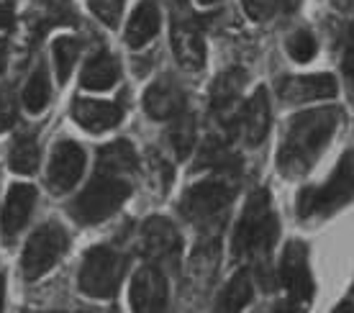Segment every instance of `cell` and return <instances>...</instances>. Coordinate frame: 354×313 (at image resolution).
Returning <instances> with one entry per match:
<instances>
[{"label": "cell", "instance_id": "obj_1", "mask_svg": "<svg viewBox=\"0 0 354 313\" xmlns=\"http://www.w3.org/2000/svg\"><path fill=\"white\" fill-rule=\"evenodd\" d=\"M339 121H342L339 108H313L292 116L285 129L280 157H277L283 175H301L308 170L319 160L328 139L334 136Z\"/></svg>", "mask_w": 354, "mask_h": 313}, {"label": "cell", "instance_id": "obj_2", "mask_svg": "<svg viewBox=\"0 0 354 313\" xmlns=\"http://www.w3.org/2000/svg\"><path fill=\"white\" fill-rule=\"evenodd\" d=\"M277 216L270 206V193L267 190H254L249 196L244 214L234 229L231 249L236 257H254V254H270L274 239H277Z\"/></svg>", "mask_w": 354, "mask_h": 313}, {"label": "cell", "instance_id": "obj_3", "mask_svg": "<svg viewBox=\"0 0 354 313\" xmlns=\"http://www.w3.org/2000/svg\"><path fill=\"white\" fill-rule=\"evenodd\" d=\"M131 196V185L126 178H115V175H103L97 172L95 178L90 180L82 188V193L70 206V216L75 221H80L85 226L100 224L124 206Z\"/></svg>", "mask_w": 354, "mask_h": 313}, {"label": "cell", "instance_id": "obj_4", "mask_svg": "<svg viewBox=\"0 0 354 313\" xmlns=\"http://www.w3.org/2000/svg\"><path fill=\"white\" fill-rule=\"evenodd\" d=\"M129 269L126 254L113 247H93L85 252L77 272V287L90 298H113Z\"/></svg>", "mask_w": 354, "mask_h": 313}, {"label": "cell", "instance_id": "obj_5", "mask_svg": "<svg viewBox=\"0 0 354 313\" xmlns=\"http://www.w3.org/2000/svg\"><path fill=\"white\" fill-rule=\"evenodd\" d=\"M354 198V152L342 154L331 178L321 188H303L298 196V216H326L349 203Z\"/></svg>", "mask_w": 354, "mask_h": 313}, {"label": "cell", "instance_id": "obj_6", "mask_svg": "<svg viewBox=\"0 0 354 313\" xmlns=\"http://www.w3.org/2000/svg\"><path fill=\"white\" fill-rule=\"evenodd\" d=\"M70 247V234L64 231L59 224L39 226L31 236H28L24 254H21V272L26 280H39L44 278L46 272L59 262L64 252Z\"/></svg>", "mask_w": 354, "mask_h": 313}, {"label": "cell", "instance_id": "obj_7", "mask_svg": "<svg viewBox=\"0 0 354 313\" xmlns=\"http://www.w3.org/2000/svg\"><path fill=\"white\" fill-rule=\"evenodd\" d=\"M234 196H236V188L231 182H223V180L198 182V185L185 190V196L180 200V211L195 226L211 224L229 211Z\"/></svg>", "mask_w": 354, "mask_h": 313}, {"label": "cell", "instance_id": "obj_8", "mask_svg": "<svg viewBox=\"0 0 354 313\" xmlns=\"http://www.w3.org/2000/svg\"><path fill=\"white\" fill-rule=\"evenodd\" d=\"M131 308L133 313H167L169 287L167 278L157 265H144L131 278Z\"/></svg>", "mask_w": 354, "mask_h": 313}, {"label": "cell", "instance_id": "obj_9", "mask_svg": "<svg viewBox=\"0 0 354 313\" xmlns=\"http://www.w3.org/2000/svg\"><path fill=\"white\" fill-rule=\"evenodd\" d=\"M280 283L288 290V296L298 303H306L313 298V278L308 267V247L298 239L285 244L280 257Z\"/></svg>", "mask_w": 354, "mask_h": 313}, {"label": "cell", "instance_id": "obj_10", "mask_svg": "<svg viewBox=\"0 0 354 313\" xmlns=\"http://www.w3.org/2000/svg\"><path fill=\"white\" fill-rule=\"evenodd\" d=\"M82 172H85V152L80 144L70 142H57V146L52 149V160H49V170H46V182L49 190L62 196L70 193L77 182H80Z\"/></svg>", "mask_w": 354, "mask_h": 313}, {"label": "cell", "instance_id": "obj_11", "mask_svg": "<svg viewBox=\"0 0 354 313\" xmlns=\"http://www.w3.org/2000/svg\"><path fill=\"white\" fill-rule=\"evenodd\" d=\"M142 249L154 262H175L180 254V234L167 218L154 216L142 229Z\"/></svg>", "mask_w": 354, "mask_h": 313}, {"label": "cell", "instance_id": "obj_12", "mask_svg": "<svg viewBox=\"0 0 354 313\" xmlns=\"http://www.w3.org/2000/svg\"><path fill=\"white\" fill-rule=\"evenodd\" d=\"M72 118L75 124L90 131V134H103L121 124L124 111L111 100H95V98H80L72 106Z\"/></svg>", "mask_w": 354, "mask_h": 313}, {"label": "cell", "instance_id": "obj_13", "mask_svg": "<svg viewBox=\"0 0 354 313\" xmlns=\"http://www.w3.org/2000/svg\"><path fill=\"white\" fill-rule=\"evenodd\" d=\"M270 118H272V111H270L267 90L257 88L239 113V134L247 146H259L265 142L267 131H270Z\"/></svg>", "mask_w": 354, "mask_h": 313}, {"label": "cell", "instance_id": "obj_14", "mask_svg": "<svg viewBox=\"0 0 354 313\" xmlns=\"http://www.w3.org/2000/svg\"><path fill=\"white\" fill-rule=\"evenodd\" d=\"M36 206V188L26 185V182H16L10 185L6 203H3V216H0V229L6 236H16L24 226L28 224V218L34 214Z\"/></svg>", "mask_w": 354, "mask_h": 313}, {"label": "cell", "instance_id": "obj_15", "mask_svg": "<svg viewBox=\"0 0 354 313\" xmlns=\"http://www.w3.org/2000/svg\"><path fill=\"white\" fill-rule=\"evenodd\" d=\"M144 111L157 121H172L175 116L185 113V95L172 80L151 82L144 93Z\"/></svg>", "mask_w": 354, "mask_h": 313}, {"label": "cell", "instance_id": "obj_16", "mask_svg": "<svg viewBox=\"0 0 354 313\" xmlns=\"http://www.w3.org/2000/svg\"><path fill=\"white\" fill-rule=\"evenodd\" d=\"M172 52H175L180 67H185V70H201L205 64V39L193 21H175Z\"/></svg>", "mask_w": 354, "mask_h": 313}, {"label": "cell", "instance_id": "obj_17", "mask_svg": "<svg viewBox=\"0 0 354 313\" xmlns=\"http://www.w3.org/2000/svg\"><path fill=\"white\" fill-rule=\"evenodd\" d=\"M337 90V80L331 75H303V77H285L280 82V95L288 103L334 98Z\"/></svg>", "mask_w": 354, "mask_h": 313}, {"label": "cell", "instance_id": "obj_18", "mask_svg": "<svg viewBox=\"0 0 354 313\" xmlns=\"http://www.w3.org/2000/svg\"><path fill=\"white\" fill-rule=\"evenodd\" d=\"M162 28V10L154 0H142L133 8L129 23H126V44L139 49V46L149 44Z\"/></svg>", "mask_w": 354, "mask_h": 313}, {"label": "cell", "instance_id": "obj_19", "mask_svg": "<svg viewBox=\"0 0 354 313\" xmlns=\"http://www.w3.org/2000/svg\"><path fill=\"white\" fill-rule=\"evenodd\" d=\"M136 167H139L136 149H133L131 142H126V139L106 144V146L97 152V172H103V175L129 178L131 172H136Z\"/></svg>", "mask_w": 354, "mask_h": 313}, {"label": "cell", "instance_id": "obj_20", "mask_svg": "<svg viewBox=\"0 0 354 313\" xmlns=\"http://www.w3.org/2000/svg\"><path fill=\"white\" fill-rule=\"evenodd\" d=\"M121 77V64L111 52H97L95 57H90L88 64L82 67L80 82L82 88L88 90H111Z\"/></svg>", "mask_w": 354, "mask_h": 313}, {"label": "cell", "instance_id": "obj_21", "mask_svg": "<svg viewBox=\"0 0 354 313\" xmlns=\"http://www.w3.org/2000/svg\"><path fill=\"white\" fill-rule=\"evenodd\" d=\"M254 296V280L249 269H239L234 278L229 280V285L223 287L221 298H218V313H239L241 308H247Z\"/></svg>", "mask_w": 354, "mask_h": 313}, {"label": "cell", "instance_id": "obj_22", "mask_svg": "<svg viewBox=\"0 0 354 313\" xmlns=\"http://www.w3.org/2000/svg\"><path fill=\"white\" fill-rule=\"evenodd\" d=\"M247 82V72L234 67V70H226L223 75L216 77L211 88V103L216 111H226V108L234 103V100L241 95V88Z\"/></svg>", "mask_w": 354, "mask_h": 313}, {"label": "cell", "instance_id": "obj_23", "mask_svg": "<svg viewBox=\"0 0 354 313\" xmlns=\"http://www.w3.org/2000/svg\"><path fill=\"white\" fill-rule=\"evenodd\" d=\"M39 162H41V152H39V144H36L34 136H18L8 152L10 170L18 172V175H34L39 170Z\"/></svg>", "mask_w": 354, "mask_h": 313}, {"label": "cell", "instance_id": "obj_24", "mask_svg": "<svg viewBox=\"0 0 354 313\" xmlns=\"http://www.w3.org/2000/svg\"><path fill=\"white\" fill-rule=\"evenodd\" d=\"M21 100H24V108H26L28 113H41L49 106V100H52V82H49L44 64H39L34 70V75L28 77Z\"/></svg>", "mask_w": 354, "mask_h": 313}, {"label": "cell", "instance_id": "obj_25", "mask_svg": "<svg viewBox=\"0 0 354 313\" xmlns=\"http://www.w3.org/2000/svg\"><path fill=\"white\" fill-rule=\"evenodd\" d=\"M195 139H198V126L190 113H180L169 121V144L175 149L177 160H187L193 154Z\"/></svg>", "mask_w": 354, "mask_h": 313}, {"label": "cell", "instance_id": "obj_26", "mask_svg": "<svg viewBox=\"0 0 354 313\" xmlns=\"http://www.w3.org/2000/svg\"><path fill=\"white\" fill-rule=\"evenodd\" d=\"M80 52H82V44L80 39H75V36H59L52 44L54 70H57V80L62 82V85L70 80L72 70H75V64L80 59Z\"/></svg>", "mask_w": 354, "mask_h": 313}, {"label": "cell", "instance_id": "obj_27", "mask_svg": "<svg viewBox=\"0 0 354 313\" xmlns=\"http://www.w3.org/2000/svg\"><path fill=\"white\" fill-rule=\"evenodd\" d=\"M236 162H239L236 154H231L226 144L211 139V142L203 146L201 157H198V170H203V167H208V170H229Z\"/></svg>", "mask_w": 354, "mask_h": 313}, {"label": "cell", "instance_id": "obj_28", "mask_svg": "<svg viewBox=\"0 0 354 313\" xmlns=\"http://www.w3.org/2000/svg\"><path fill=\"white\" fill-rule=\"evenodd\" d=\"M285 49L290 54L295 62H310L316 52H319V44H316V39L310 31L301 28V31H295V34L288 36V41H285Z\"/></svg>", "mask_w": 354, "mask_h": 313}, {"label": "cell", "instance_id": "obj_29", "mask_svg": "<svg viewBox=\"0 0 354 313\" xmlns=\"http://www.w3.org/2000/svg\"><path fill=\"white\" fill-rule=\"evenodd\" d=\"M124 0H88V8L93 10V16L106 23L108 28L121 26V18H124Z\"/></svg>", "mask_w": 354, "mask_h": 313}, {"label": "cell", "instance_id": "obj_30", "mask_svg": "<svg viewBox=\"0 0 354 313\" xmlns=\"http://www.w3.org/2000/svg\"><path fill=\"white\" fill-rule=\"evenodd\" d=\"M16 118H18V100L10 90H6V93H0V131H8L10 126L16 124Z\"/></svg>", "mask_w": 354, "mask_h": 313}, {"label": "cell", "instance_id": "obj_31", "mask_svg": "<svg viewBox=\"0 0 354 313\" xmlns=\"http://www.w3.org/2000/svg\"><path fill=\"white\" fill-rule=\"evenodd\" d=\"M241 3H244V10H247L249 18L267 21V18H272V13L277 10V3H280V0H241Z\"/></svg>", "mask_w": 354, "mask_h": 313}, {"label": "cell", "instance_id": "obj_32", "mask_svg": "<svg viewBox=\"0 0 354 313\" xmlns=\"http://www.w3.org/2000/svg\"><path fill=\"white\" fill-rule=\"evenodd\" d=\"M16 21V3L13 0H0V31L13 26Z\"/></svg>", "mask_w": 354, "mask_h": 313}, {"label": "cell", "instance_id": "obj_33", "mask_svg": "<svg viewBox=\"0 0 354 313\" xmlns=\"http://www.w3.org/2000/svg\"><path fill=\"white\" fill-rule=\"evenodd\" d=\"M342 70H344L346 80H349L354 85V44L346 46L344 57H342Z\"/></svg>", "mask_w": 354, "mask_h": 313}, {"label": "cell", "instance_id": "obj_34", "mask_svg": "<svg viewBox=\"0 0 354 313\" xmlns=\"http://www.w3.org/2000/svg\"><path fill=\"white\" fill-rule=\"evenodd\" d=\"M331 6L337 10H342V13H346V10H352L354 0H331Z\"/></svg>", "mask_w": 354, "mask_h": 313}, {"label": "cell", "instance_id": "obj_35", "mask_svg": "<svg viewBox=\"0 0 354 313\" xmlns=\"http://www.w3.org/2000/svg\"><path fill=\"white\" fill-rule=\"evenodd\" d=\"M6 311V275H0V313Z\"/></svg>", "mask_w": 354, "mask_h": 313}, {"label": "cell", "instance_id": "obj_36", "mask_svg": "<svg viewBox=\"0 0 354 313\" xmlns=\"http://www.w3.org/2000/svg\"><path fill=\"white\" fill-rule=\"evenodd\" d=\"M270 313H303V311L298 308V305H277V308Z\"/></svg>", "mask_w": 354, "mask_h": 313}, {"label": "cell", "instance_id": "obj_37", "mask_svg": "<svg viewBox=\"0 0 354 313\" xmlns=\"http://www.w3.org/2000/svg\"><path fill=\"white\" fill-rule=\"evenodd\" d=\"M334 313H354V303L352 301H344V303H339L337 308H334Z\"/></svg>", "mask_w": 354, "mask_h": 313}, {"label": "cell", "instance_id": "obj_38", "mask_svg": "<svg viewBox=\"0 0 354 313\" xmlns=\"http://www.w3.org/2000/svg\"><path fill=\"white\" fill-rule=\"evenodd\" d=\"M167 6H169V8L180 10V8H185V6H187V0H167Z\"/></svg>", "mask_w": 354, "mask_h": 313}, {"label": "cell", "instance_id": "obj_39", "mask_svg": "<svg viewBox=\"0 0 354 313\" xmlns=\"http://www.w3.org/2000/svg\"><path fill=\"white\" fill-rule=\"evenodd\" d=\"M3 59H6V44L0 41V70H3Z\"/></svg>", "mask_w": 354, "mask_h": 313}, {"label": "cell", "instance_id": "obj_40", "mask_svg": "<svg viewBox=\"0 0 354 313\" xmlns=\"http://www.w3.org/2000/svg\"><path fill=\"white\" fill-rule=\"evenodd\" d=\"M198 3H203V6H213V3H218V0H198Z\"/></svg>", "mask_w": 354, "mask_h": 313}, {"label": "cell", "instance_id": "obj_41", "mask_svg": "<svg viewBox=\"0 0 354 313\" xmlns=\"http://www.w3.org/2000/svg\"><path fill=\"white\" fill-rule=\"evenodd\" d=\"M39 313H67V311H39Z\"/></svg>", "mask_w": 354, "mask_h": 313}, {"label": "cell", "instance_id": "obj_42", "mask_svg": "<svg viewBox=\"0 0 354 313\" xmlns=\"http://www.w3.org/2000/svg\"><path fill=\"white\" fill-rule=\"evenodd\" d=\"M113 313H118V311H113Z\"/></svg>", "mask_w": 354, "mask_h": 313}]
</instances>
